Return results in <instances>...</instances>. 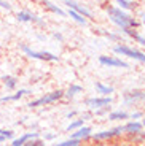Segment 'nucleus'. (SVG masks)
I'll return each instance as SVG.
<instances>
[{"label":"nucleus","mask_w":145,"mask_h":146,"mask_svg":"<svg viewBox=\"0 0 145 146\" xmlns=\"http://www.w3.org/2000/svg\"><path fill=\"white\" fill-rule=\"evenodd\" d=\"M109 121H124L129 119V113L124 111V110H115V111H110L109 116H107Z\"/></svg>","instance_id":"nucleus-16"},{"label":"nucleus","mask_w":145,"mask_h":146,"mask_svg":"<svg viewBox=\"0 0 145 146\" xmlns=\"http://www.w3.org/2000/svg\"><path fill=\"white\" fill-rule=\"evenodd\" d=\"M64 5L69 10H72V11H75V13H78L80 16H83L85 19H91L93 18V13H91L89 10H88V7L86 5H83V3H80V2H73V0H65L64 2Z\"/></svg>","instance_id":"nucleus-9"},{"label":"nucleus","mask_w":145,"mask_h":146,"mask_svg":"<svg viewBox=\"0 0 145 146\" xmlns=\"http://www.w3.org/2000/svg\"><path fill=\"white\" fill-rule=\"evenodd\" d=\"M110 111H112V108H110V106H105V108H101V110H96V111H93V114H96L97 117H107Z\"/></svg>","instance_id":"nucleus-26"},{"label":"nucleus","mask_w":145,"mask_h":146,"mask_svg":"<svg viewBox=\"0 0 145 146\" xmlns=\"http://www.w3.org/2000/svg\"><path fill=\"white\" fill-rule=\"evenodd\" d=\"M3 146H11V145H3Z\"/></svg>","instance_id":"nucleus-40"},{"label":"nucleus","mask_w":145,"mask_h":146,"mask_svg":"<svg viewBox=\"0 0 145 146\" xmlns=\"http://www.w3.org/2000/svg\"><path fill=\"white\" fill-rule=\"evenodd\" d=\"M5 141V138H3V137H2V135H0V145H2V143H3Z\"/></svg>","instance_id":"nucleus-38"},{"label":"nucleus","mask_w":145,"mask_h":146,"mask_svg":"<svg viewBox=\"0 0 145 146\" xmlns=\"http://www.w3.org/2000/svg\"><path fill=\"white\" fill-rule=\"evenodd\" d=\"M113 52L116 56H124V57H129V59H134L137 62H145V52L139 51L136 48H131L128 44H116L113 48Z\"/></svg>","instance_id":"nucleus-4"},{"label":"nucleus","mask_w":145,"mask_h":146,"mask_svg":"<svg viewBox=\"0 0 145 146\" xmlns=\"http://www.w3.org/2000/svg\"><path fill=\"white\" fill-rule=\"evenodd\" d=\"M0 135L3 137L5 140H10V138H13V135H15V133H13V130H3V129H2Z\"/></svg>","instance_id":"nucleus-31"},{"label":"nucleus","mask_w":145,"mask_h":146,"mask_svg":"<svg viewBox=\"0 0 145 146\" xmlns=\"http://www.w3.org/2000/svg\"><path fill=\"white\" fill-rule=\"evenodd\" d=\"M27 94H30L29 89H19L16 94L7 95V97H2V99H0V102H16V100L22 99V97H24V95H27Z\"/></svg>","instance_id":"nucleus-18"},{"label":"nucleus","mask_w":145,"mask_h":146,"mask_svg":"<svg viewBox=\"0 0 145 146\" xmlns=\"http://www.w3.org/2000/svg\"><path fill=\"white\" fill-rule=\"evenodd\" d=\"M94 89L99 94V97H110V94H113L112 86H107V84L101 83V81H97V83L94 84Z\"/></svg>","instance_id":"nucleus-14"},{"label":"nucleus","mask_w":145,"mask_h":146,"mask_svg":"<svg viewBox=\"0 0 145 146\" xmlns=\"http://www.w3.org/2000/svg\"><path fill=\"white\" fill-rule=\"evenodd\" d=\"M142 18V21H145V13H140V15H139Z\"/></svg>","instance_id":"nucleus-37"},{"label":"nucleus","mask_w":145,"mask_h":146,"mask_svg":"<svg viewBox=\"0 0 145 146\" xmlns=\"http://www.w3.org/2000/svg\"><path fill=\"white\" fill-rule=\"evenodd\" d=\"M24 146H46V141L38 137V138H32L30 141H27Z\"/></svg>","instance_id":"nucleus-27"},{"label":"nucleus","mask_w":145,"mask_h":146,"mask_svg":"<svg viewBox=\"0 0 145 146\" xmlns=\"http://www.w3.org/2000/svg\"><path fill=\"white\" fill-rule=\"evenodd\" d=\"M99 64L104 67H112V68H129V64L118 56H101Z\"/></svg>","instance_id":"nucleus-6"},{"label":"nucleus","mask_w":145,"mask_h":146,"mask_svg":"<svg viewBox=\"0 0 145 146\" xmlns=\"http://www.w3.org/2000/svg\"><path fill=\"white\" fill-rule=\"evenodd\" d=\"M113 102L112 95L110 97H89V99L85 100V105L91 110V111H96V110L105 108V106H110V103Z\"/></svg>","instance_id":"nucleus-8"},{"label":"nucleus","mask_w":145,"mask_h":146,"mask_svg":"<svg viewBox=\"0 0 145 146\" xmlns=\"http://www.w3.org/2000/svg\"><path fill=\"white\" fill-rule=\"evenodd\" d=\"M2 81H3V84L7 86V89H10V91L16 89V86H18V78L11 76V75H3V76H2Z\"/></svg>","instance_id":"nucleus-20"},{"label":"nucleus","mask_w":145,"mask_h":146,"mask_svg":"<svg viewBox=\"0 0 145 146\" xmlns=\"http://www.w3.org/2000/svg\"><path fill=\"white\" fill-rule=\"evenodd\" d=\"M120 146H121V145H120Z\"/></svg>","instance_id":"nucleus-42"},{"label":"nucleus","mask_w":145,"mask_h":146,"mask_svg":"<svg viewBox=\"0 0 145 146\" xmlns=\"http://www.w3.org/2000/svg\"><path fill=\"white\" fill-rule=\"evenodd\" d=\"M144 146H145V132H144Z\"/></svg>","instance_id":"nucleus-39"},{"label":"nucleus","mask_w":145,"mask_h":146,"mask_svg":"<svg viewBox=\"0 0 145 146\" xmlns=\"http://www.w3.org/2000/svg\"><path fill=\"white\" fill-rule=\"evenodd\" d=\"M16 19L19 22H30L32 21V13L30 11H19L18 15H16Z\"/></svg>","instance_id":"nucleus-23"},{"label":"nucleus","mask_w":145,"mask_h":146,"mask_svg":"<svg viewBox=\"0 0 145 146\" xmlns=\"http://www.w3.org/2000/svg\"><path fill=\"white\" fill-rule=\"evenodd\" d=\"M144 132L140 121H128L126 124H123V137L124 135H134V133H140Z\"/></svg>","instance_id":"nucleus-11"},{"label":"nucleus","mask_w":145,"mask_h":146,"mask_svg":"<svg viewBox=\"0 0 145 146\" xmlns=\"http://www.w3.org/2000/svg\"><path fill=\"white\" fill-rule=\"evenodd\" d=\"M21 49L24 51V54H27L29 57L38 59V60H45V62H54V60L59 59L56 54H53V52H50V51H35V49L29 48L27 44H22Z\"/></svg>","instance_id":"nucleus-5"},{"label":"nucleus","mask_w":145,"mask_h":146,"mask_svg":"<svg viewBox=\"0 0 145 146\" xmlns=\"http://www.w3.org/2000/svg\"><path fill=\"white\" fill-rule=\"evenodd\" d=\"M93 133H94V132H93V127H89V125H83L81 129L72 132L70 138H72V140H78V141H81V143H86L88 140H91Z\"/></svg>","instance_id":"nucleus-10"},{"label":"nucleus","mask_w":145,"mask_h":146,"mask_svg":"<svg viewBox=\"0 0 145 146\" xmlns=\"http://www.w3.org/2000/svg\"><path fill=\"white\" fill-rule=\"evenodd\" d=\"M123 35H128V36H131L134 41H137L140 46H145V36H142L140 33L137 32V30H134V29H124V30H120Z\"/></svg>","instance_id":"nucleus-15"},{"label":"nucleus","mask_w":145,"mask_h":146,"mask_svg":"<svg viewBox=\"0 0 145 146\" xmlns=\"http://www.w3.org/2000/svg\"><path fill=\"white\" fill-rule=\"evenodd\" d=\"M81 92H83V88H81L80 84H70L69 88H67V91H64V97L65 99H73V97H77Z\"/></svg>","instance_id":"nucleus-17"},{"label":"nucleus","mask_w":145,"mask_h":146,"mask_svg":"<svg viewBox=\"0 0 145 146\" xmlns=\"http://www.w3.org/2000/svg\"><path fill=\"white\" fill-rule=\"evenodd\" d=\"M38 132H27V133H24V135H21L19 138H15L13 141H11V146H24L27 141H30L32 138H38Z\"/></svg>","instance_id":"nucleus-12"},{"label":"nucleus","mask_w":145,"mask_h":146,"mask_svg":"<svg viewBox=\"0 0 145 146\" xmlns=\"http://www.w3.org/2000/svg\"><path fill=\"white\" fill-rule=\"evenodd\" d=\"M53 38H56V40H58V41H62V40H64V38H62V35H61V33H53Z\"/></svg>","instance_id":"nucleus-35"},{"label":"nucleus","mask_w":145,"mask_h":146,"mask_svg":"<svg viewBox=\"0 0 145 146\" xmlns=\"http://www.w3.org/2000/svg\"><path fill=\"white\" fill-rule=\"evenodd\" d=\"M97 32H99V33H102V35L105 36V38H109V40H112V41H116V43H120V41H123V35H121V33L107 32V30H104V29H99Z\"/></svg>","instance_id":"nucleus-21"},{"label":"nucleus","mask_w":145,"mask_h":146,"mask_svg":"<svg viewBox=\"0 0 145 146\" xmlns=\"http://www.w3.org/2000/svg\"><path fill=\"white\" fill-rule=\"evenodd\" d=\"M142 117H144V113H142V111H134V113L129 114L131 121H139V119H142Z\"/></svg>","instance_id":"nucleus-30"},{"label":"nucleus","mask_w":145,"mask_h":146,"mask_svg":"<svg viewBox=\"0 0 145 146\" xmlns=\"http://www.w3.org/2000/svg\"><path fill=\"white\" fill-rule=\"evenodd\" d=\"M0 132H2V129H0Z\"/></svg>","instance_id":"nucleus-41"},{"label":"nucleus","mask_w":145,"mask_h":146,"mask_svg":"<svg viewBox=\"0 0 145 146\" xmlns=\"http://www.w3.org/2000/svg\"><path fill=\"white\" fill-rule=\"evenodd\" d=\"M77 114H78L77 111H69V113L65 114V117H67V119H73V117H75Z\"/></svg>","instance_id":"nucleus-33"},{"label":"nucleus","mask_w":145,"mask_h":146,"mask_svg":"<svg viewBox=\"0 0 145 146\" xmlns=\"http://www.w3.org/2000/svg\"><path fill=\"white\" fill-rule=\"evenodd\" d=\"M115 7H118L120 10L123 11H132V10H137L139 7V2H132V0H116Z\"/></svg>","instance_id":"nucleus-13"},{"label":"nucleus","mask_w":145,"mask_h":146,"mask_svg":"<svg viewBox=\"0 0 145 146\" xmlns=\"http://www.w3.org/2000/svg\"><path fill=\"white\" fill-rule=\"evenodd\" d=\"M137 102H145V91L144 89H131L123 94V103L126 106H131Z\"/></svg>","instance_id":"nucleus-7"},{"label":"nucleus","mask_w":145,"mask_h":146,"mask_svg":"<svg viewBox=\"0 0 145 146\" xmlns=\"http://www.w3.org/2000/svg\"><path fill=\"white\" fill-rule=\"evenodd\" d=\"M56 138V135H54V133H46V135H45V141H48V140H54Z\"/></svg>","instance_id":"nucleus-34"},{"label":"nucleus","mask_w":145,"mask_h":146,"mask_svg":"<svg viewBox=\"0 0 145 146\" xmlns=\"http://www.w3.org/2000/svg\"><path fill=\"white\" fill-rule=\"evenodd\" d=\"M54 146H86V145H83V143L78 141V140L69 138V140H64V141H59L58 145H54Z\"/></svg>","instance_id":"nucleus-25"},{"label":"nucleus","mask_w":145,"mask_h":146,"mask_svg":"<svg viewBox=\"0 0 145 146\" xmlns=\"http://www.w3.org/2000/svg\"><path fill=\"white\" fill-rule=\"evenodd\" d=\"M61 99H64V91H62V89H56V91L50 92V94H45V95H42V97H38V99L29 102L27 106H29V108H38V106L54 103V102H58V100H61Z\"/></svg>","instance_id":"nucleus-3"},{"label":"nucleus","mask_w":145,"mask_h":146,"mask_svg":"<svg viewBox=\"0 0 145 146\" xmlns=\"http://www.w3.org/2000/svg\"><path fill=\"white\" fill-rule=\"evenodd\" d=\"M105 11H107L109 19L120 30H124V29H134L136 30L139 26H140V21H137L134 16H131L129 13L120 10V8L115 7V5H109V7H105Z\"/></svg>","instance_id":"nucleus-1"},{"label":"nucleus","mask_w":145,"mask_h":146,"mask_svg":"<svg viewBox=\"0 0 145 146\" xmlns=\"http://www.w3.org/2000/svg\"><path fill=\"white\" fill-rule=\"evenodd\" d=\"M123 138V125H116L112 127L109 130H101V132H94L91 140L93 143H99V141H113V140H120Z\"/></svg>","instance_id":"nucleus-2"},{"label":"nucleus","mask_w":145,"mask_h":146,"mask_svg":"<svg viewBox=\"0 0 145 146\" xmlns=\"http://www.w3.org/2000/svg\"><path fill=\"white\" fill-rule=\"evenodd\" d=\"M69 16L73 19V21L78 22V24H81V26H86V24H88V21L83 18V16H80L78 13H75V11H72V10H69Z\"/></svg>","instance_id":"nucleus-24"},{"label":"nucleus","mask_w":145,"mask_h":146,"mask_svg":"<svg viewBox=\"0 0 145 146\" xmlns=\"http://www.w3.org/2000/svg\"><path fill=\"white\" fill-rule=\"evenodd\" d=\"M30 22H34V24H37V26H40V27L45 26V19L40 18L38 15H34V13H32V21Z\"/></svg>","instance_id":"nucleus-29"},{"label":"nucleus","mask_w":145,"mask_h":146,"mask_svg":"<svg viewBox=\"0 0 145 146\" xmlns=\"http://www.w3.org/2000/svg\"><path fill=\"white\" fill-rule=\"evenodd\" d=\"M83 125H85V121L81 119V117H77V119H73L72 122L67 125V132H75V130H78V129H81Z\"/></svg>","instance_id":"nucleus-22"},{"label":"nucleus","mask_w":145,"mask_h":146,"mask_svg":"<svg viewBox=\"0 0 145 146\" xmlns=\"http://www.w3.org/2000/svg\"><path fill=\"white\" fill-rule=\"evenodd\" d=\"M140 124H142V129H144V130H145V114H144V117H142Z\"/></svg>","instance_id":"nucleus-36"},{"label":"nucleus","mask_w":145,"mask_h":146,"mask_svg":"<svg viewBox=\"0 0 145 146\" xmlns=\"http://www.w3.org/2000/svg\"><path fill=\"white\" fill-rule=\"evenodd\" d=\"M45 8H46L48 11H51V13H54V15H58V16H65V13H64V10H62L59 5H56V3H53V2H50V0H45L43 3Z\"/></svg>","instance_id":"nucleus-19"},{"label":"nucleus","mask_w":145,"mask_h":146,"mask_svg":"<svg viewBox=\"0 0 145 146\" xmlns=\"http://www.w3.org/2000/svg\"><path fill=\"white\" fill-rule=\"evenodd\" d=\"M121 141L120 140H113V141H99V143H93V146H120Z\"/></svg>","instance_id":"nucleus-28"},{"label":"nucleus","mask_w":145,"mask_h":146,"mask_svg":"<svg viewBox=\"0 0 145 146\" xmlns=\"http://www.w3.org/2000/svg\"><path fill=\"white\" fill-rule=\"evenodd\" d=\"M0 8H5V10H11V3H10V2H3V0H0Z\"/></svg>","instance_id":"nucleus-32"}]
</instances>
